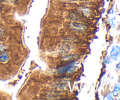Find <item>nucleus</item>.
Here are the masks:
<instances>
[{
    "mask_svg": "<svg viewBox=\"0 0 120 100\" xmlns=\"http://www.w3.org/2000/svg\"><path fill=\"white\" fill-rule=\"evenodd\" d=\"M71 27H72L73 29H77V30H83V29H85V26L83 25L80 24L75 23V22H73L71 24Z\"/></svg>",
    "mask_w": 120,
    "mask_h": 100,
    "instance_id": "nucleus-3",
    "label": "nucleus"
},
{
    "mask_svg": "<svg viewBox=\"0 0 120 100\" xmlns=\"http://www.w3.org/2000/svg\"><path fill=\"white\" fill-rule=\"evenodd\" d=\"M113 98H112V94L110 93L109 95L107 96V100H113Z\"/></svg>",
    "mask_w": 120,
    "mask_h": 100,
    "instance_id": "nucleus-9",
    "label": "nucleus"
},
{
    "mask_svg": "<svg viewBox=\"0 0 120 100\" xmlns=\"http://www.w3.org/2000/svg\"><path fill=\"white\" fill-rule=\"evenodd\" d=\"M9 1H10L11 2H13V3H14V2H16V1H18V0H9Z\"/></svg>",
    "mask_w": 120,
    "mask_h": 100,
    "instance_id": "nucleus-11",
    "label": "nucleus"
},
{
    "mask_svg": "<svg viewBox=\"0 0 120 100\" xmlns=\"http://www.w3.org/2000/svg\"><path fill=\"white\" fill-rule=\"evenodd\" d=\"M118 82H119V83L120 84V77H119V79H118Z\"/></svg>",
    "mask_w": 120,
    "mask_h": 100,
    "instance_id": "nucleus-12",
    "label": "nucleus"
},
{
    "mask_svg": "<svg viewBox=\"0 0 120 100\" xmlns=\"http://www.w3.org/2000/svg\"><path fill=\"white\" fill-rule=\"evenodd\" d=\"M8 55L7 53L4 52L0 55V62H5L8 61Z\"/></svg>",
    "mask_w": 120,
    "mask_h": 100,
    "instance_id": "nucleus-5",
    "label": "nucleus"
},
{
    "mask_svg": "<svg viewBox=\"0 0 120 100\" xmlns=\"http://www.w3.org/2000/svg\"><path fill=\"white\" fill-rule=\"evenodd\" d=\"M116 68H117L118 70L120 71V61L118 64H117V65H116Z\"/></svg>",
    "mask_w": 120,
    "mask_h": 100,
    "instance_id": "nucleus-10",
    "label": "nucleus"
},
{
    "mask_svg": "<svg viewBox=\"0 0 120 100\" xmlns=\"http://www.w3.org/2000/svg\"><path fill=\"white\" fill-rule=\"evenodd\" d=\"M110 56L114 61L120 60V47L118 45H114L110 52Z\"/></svg>",
    "mask_w": 120,
    "mask_h": 100,
    "instance_id": "nucleus-1",
    "label": "nucleus"
},
{
    "mask_svg": "<svg viewBox=\"0 0 120 100\" xmlns=\"http://www.w3.org/2000/svg\"><path fill=\"white\" fill-rule=\"evenodd\" d=\"M104 62L105 64H110L112 62V61H111V58L110 56H106L104 58Z\"/></svg>",
    "mask_w": 120,
    "mask_h": 100,
    "instance_id": "nucleus-7",
    "label": "nucleus"
},
{
    "mask_svg": "<svg viewBox=\"0 0 120 100\" xmlns=\"http://www.w3.org/2000/svg\"><path fill=\"white\" fill-rule=\"evenodd\" d=\"M2 1V0H0V1Z\"/></svg>",
    "mask_w": 120,
    "mask_h": 100,
    "instance_id": "nucleus-15",
    "label": "nucleus"
},
{
    "mask_svg": "<svg viewBox=\"0 0 120 100\" xmlns=\"http://www.w3.org/2000/svg\"><path fill=\"white\" fill-rule=\"evenodd\" d=\"M118 29H120V24L119 25V26H118Z\"/></svg>",
    "mask_w": 120,
    "mask_h": 100,
    "instance_id": "nucleus-13",
    "label": "nucleus"
},
{
    "mask_svg": "<svg viewBox=\"0 0 120 100\" xmlns=\"http://www.w3.org/2000/svg\"><path fill=\"white\" fill-rule=\"evenodd\" d=\"M0 9H1V7H0Z\"/></svg>",
    "mask_w": 120,
    "mask_h": 100,
    "instance_id": "nucleus-14",
    "label": "nucleus"
},
{
    "mask_svg": "<svg viewBox=\"0 0 120 100\" xmlns=\"http://www.w3.org/2000/svg\"></svg>",
    "mask_w": 120,
    "mask_h": 100,
    "instance_id": "nucleus-16",
    "label": "nucleus"
},
{
    "mask_svg": "<svg viewBox=\"0 0 120 100\" xmlns=\"http://www.w3.org/2000/svg\"><path fill=\"white\" fill-rule=\"evenodd\" d=\"M75 62H72L71 63L67 65H66L65 67H63L62 68L60 69L58 71V73L59 74H64V73H66V72H69L71 71V70L73 69V68H75Z\"/></svg>",
    "mask_w": 120,
    "mask_h": 100,
    "instance_id": "nucleus-2",
    "label": "nucleus"
},
{
    "mask_svg": "<svg viewBox=\"0 0 120 100\" xmlns=\"http://www.w3.org/2000/svg\"><path fill=\"white\" fill-rule=\"evenodd\" d=\"M119 94H120V84H117L114 88L112 94L114 96H117Z\"/></svg>",
    "mask_w": 120,
    "mask_h": 100,
    "instance_id": "nucleus-4",
    "label": "nucleus"
},
{
    "mask_svg": "<svg viewBox=\"0 0 120 100\" xmlns=\"http://www.w3.org/2000/svg\"><path fill=\"white\" fill-rule=\"evenodd\" d=\"M115 20H116V18L114 17L109 20V23H110L111 27H112V28L115 27Z\"/></svg>",
    "mask_w": 120,
    "mask_h": 100,
    "instance_id": "nucleus-8",
    "label": "nucleus"
},
{
    "mask_svg": "<svg viewBox=\"0 0 120 100\" xmlns=\"http://www.w3.org/2000/svg\"><path fill=\"white\" fill-rule=\"evenodd\" d=\"M81 11H82V12L85 15H89L90 12H91L90 11V9L88 8H82V9H81Z\"/></svg>",
    "mask_w": 120,
    "mask_h": 100,
    "instance_id": "nucleus-6",
    "label": "nucleus"
}]
</instances>
